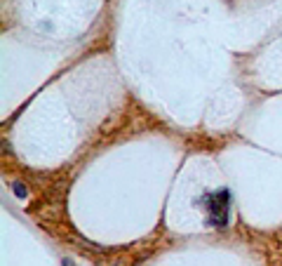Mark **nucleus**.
Instances as JSON below:
<instances>
[{
	"mask_svg": "<svg viewBox=\"0 0 282 266\" xmlns=\"http://www.w3.org/2000/svg\"><path fill=\"white\" fill-rule=\"evenodd\" d=\"M230 191L228 188H219V191H212V193H202V196L195 200V205L202 207L205 212V221L207 226L212 228H228L230 224Z\"/></svg>",
	"mask_w": 282,
	"mask_h": 266,
	"instance_id": "obj_1",
	"label": "nucleus"
},
{
	"mask_svg": "<svg viewBox=\"0 0 282 266\" xmlns=\"http://www.w3.org/2000/svg\"><path fill=\"white\" fill-rule=\"evenodd\" d=\"M12 193H15L19 200H26V198H29V191H26V186H24L22 181H12Z\"/></svg>",
	"mask_w": 282,
	"mask_h": 266,
	"instance_id": "obj_2",
	"label": "nucleus"
},
{
	"mask_svg": "<svg viewBox=\"0 0 282 266\" xmlns=\"http://www.w3.org/2000/svg\"><path fill=\"white\" fill-rule=\"evenodd\" d=\"M61 266H78V264L73 261V259H66V257H64V259H61Z\"/></svg>",
	"mask_w": 282,
	"mask_h": 266,
	"instance_id": "obj_3",
	"label": "nucleus"
}]
</instances>
